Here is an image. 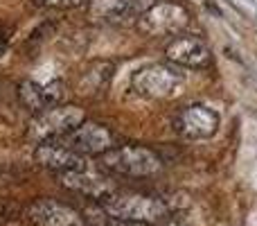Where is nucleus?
<instances>
[{
  "mask_svg": "<svg viewBox=\"0 0 257 226\" xmlns=\"http://www.w3.org/2000/svg\"><path fill=\"white\" fill-rule=\"evenodd\" d=\"M99 208H104L108 215L124 222L136 224H160L169 217V206L163 199L138 192H113L106 199L99 201Z\"/></svg>",
  "mask_w": 257,
  "mask_h": 226,
  "instance_id": "nucleus-1",
  "label": "nucleus"
},
{
  "mask_svg": "<svg viewBox=\"0 0 257 226\" xmlns=\"http://www.w3.org/2000/svg\"><path fill=\"white\" fill-rule=\"evenodd\" d=\"M169 63L181 68H194V70H205L212 66V50L205 43V39L196 34H178L165 48Z\"/></svg>",
  "mask_w": 257,
  "mask_h": 226,
  "instance_id": "nucleus-7",
  "label": "nucleus"
},
{
  "mask_svg": "<svg viewBox=\"0 0 257 226\" xmlns=\"http://www.w3.org/2000/svg\"><path fill=\"white\" fill-rule=\"evenodd\" d=\"M18 100L23 109H27L32 115H39L41 111L50 107H57L63 100V84L52 82V84H39L34 80H23L18 84Z\"/></svg>",
  "mask_w": 257,
  "mask_h": 226,
  "instance_id": "nucleus-12",
  "label": "nucleus"
},
{
  "mask_svg": "<svg viewBox=\"0 0 257 226\" xmlns=\"http://www.w3.org/2000/svg\"><path fill=\"white\" fill-rule=\"evenodd\" d=\"M113 77V63L108 61H97L84 72L81 77V93L84 95H97V93H104Z\"/></svg>",
  "mask_w": 257,
  "mask_h": 226,
  "instance_id": "nucleus-14",
  "label": "nucleus"
},
{
  "mask_svg": "<svg viewBox=\"0 0 257 226\" xmlns=\"http://www.w3.org/2000/svg\"><path fill=\"white\" fill-rule=\"evenodd\" d=\"M84 219H86V226H149V224H136V222L117 219L113 215H108L104 208H99L97 213H88Z\"/></svg>",
  "mask_w": 257,
  "mask_h": 226,
  "instance_id": "nucleus-15",
  "label": "nucleus"
},
{
  "mask_svg": "<svg viewBox=\"0 0 257 226\" xmlns=\"http://www.w3.org/2000/svg\"><path fill=\"white\" fill-rule=\"evenodd\" d=\"M99 165L102 170L117 177H128V179H142V177H154L163 170V161L158 159L156 152L149 147L140 145H120L111 147L99 156Z\"/></svg>",
  "mask_w": 257,
  "mask_h": 226,
  "instance_id": "nucleus-2",
  "label": "nucleus"
},
{
  "mask_svg": "<svg viewBox=\"0 0 257 226\" xmlns=\"http://www.w3.org/2000/svg\"><path fill=\"white\" fill-rule=\"evenodd\" d=\"M219 113L205 104H187L174 115V131L187 140L212 138L219 129Z\"/></svg>",
  "mask_w": 257,
  "mask_h": 226,
  "instance_id": "nucleus-6",
  "label": "nucleus"
},
{
  "mask_svg": "<svg viewBox=\"0 0 257 226\" xmlns=\"http://www.w3.org/2000/svg\"><path fill=\"white\" fill-rule=\"evenodd\" d=\"M131 89L147 100H169L183 89V75L167 63H149L133 72Z\"/></svg>",
  "mask_w": 257,
  "mask_h": 226,
  "instance_id": "nucleus-5",
  "label": "nucleus"
},
{
  "mask_svg": "<svg viewBox=\"0 0 257 226\" xmlns=\"http://www.w3.org/2000/svg\"><path fill=\"white\" fill-rule=\"evenodd\" d=\"M25 219L32 226H86V219L75 208L54 199H36L25 208Z\"/></svg>",
  "mask_w": 257,
  "mask_h": 226,
  "instance_id": "nucleus-9",
  "label": "nucleus"
},
{
  "mask_svg": "<svg viewBox=\"0 0 257 226\" xmlns=\"http://www.w3.org/2000/svg\"><path fill=\"white\" fill-rule=\"evenodd\" d=\"M136 25L140 34L149 36V39H160V36H174L181 34L187 25H190V12L183 7L181 3H156L140 12L136 18Z\"/></svg>",
  "mask_w": 257,
  "mask_h": 226,
  "instance_id": "nucleus-4",
  "label": "nucleus"
},
{
  "mask_svg": "<svg viewBox=\"0 0 257 226\" xmlns=\"http://www.w3.org/2000/svg\"><path fill=\"white\" fill-rule=\"evenodd\" d=\"M59 181L68 188V190H75L79 195L88 197V199L102 201L108 195L117 190L115 183L106 177V174L93 172V170L84 168V170H75V172H61L59 174Z\"/></svg>",
  "mask_w": 257,
  "mask_h": 226,
  "instance_id": "nucleus-11",
  "label": "nucleus"
},
{
  "mask_svg": "<svg viewBox=\"0 0 257 226\" xmlns=\"http://www.w3.org/2000/svg\"><path fill=\"white\" fill-rule=\"evenodd\" d=\"M88 0H34V5L39 7H52V9H75L81 7Z\"/></svg>",
  "mask_w": 257,
  "mask_h": 226,
  "instance_id": "nucleus-16",
  "label": "nucleus"
},
{
  "mask_svg": "<svg viewBox=\"0 0 257 226\" xmlns=\"http://www.w3.org/2000/svg\"><path fill=\"white\" fill-rule=\"evenodd\" d=\"M68 147H72L75 152H79L81 156H102L104 152H108L111 147H115V136L111 129H106L104 124L97 122H81L70 136L63 138Z\"/></svg>",
  "mask_w": 257,
  "mask_h": 226,
  "instance_id": "nucleus-8",
  "label": "nucleus"
},
{
  "mask_svg": "<svg viewBox=\"0 0 257 226\" xmlns=\"http://www.w3.org/2000/svg\"><path fill=\"white\" fill-rule=\"evenodd\" d=\"M81 122H86L84 109L75 107V104H57V107H50L32 118L30 129H27V140H32L34 145L63 140Z\"/></svg>",
  "mask_w": 257,
  "mask_h": 226,
  "instance_id": "nucleus-3",
  "label": "nucleus"
},
{
  "mask_svg": "<svg viewBox=\"0 0 257 226\" xmlns=\"http://www.w3.org/2000/svg\"><path fill=\"white\" fill-rule=\"evenodd\" d=\"M34 161L41 168L50 170V172H57V174L88 168V165H86V156H81L79 152L68 147L63 140H50V142L36 145Z\"/></svg>",
  "mask_w": 257,
  "mask_h": 226,
  "instance_id": "nucleus-10",
  "label": "nucleus"
},
{
  "mask_svg": "<svg viewBox=\"0 0 257 226\" xmlns=\"http://www.w3.org/2000/svg\"><path fill=\"white\" fill-rule=\"evenodd\" d=\"M88 16L104 25H124L138 18V0H88Z\"/></svg>",
  "mask_w": 257,
  "mask_h": 226,
  "instance_id": "nucleus-13",
  "label": "nucleus"
},
{
  "mask_svg": "<svg viewBox=\"0 0 257 226\" xmlns=\"http://www.w3.org/2000/svg\"><path fill=\"white\" fill-rule=\"evenodd\" d=\"M5 48H7V39H5V36H3V32H0V57H3Z\"/></svg>",
  "mask_w": 257,
  "mask_h": 226,
  "instance_id": "nucleus-17",
  "label": "nucleus"
}]
</instances>
